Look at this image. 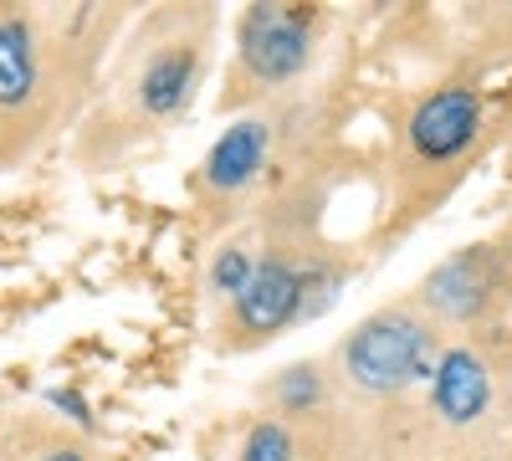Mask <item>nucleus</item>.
<instances>
[{"mask_svg": "<svg viewBox=\"0 0 512 461\" xmlns=\"http://www.w3.org/2000/svg\"><path fill=\"white\" fill-rule=\"evenodd\" d=\"M436 328L431 318H420L415 308H384L374 318H364L344 349H338V364H344L349 385L364 395H400L415 380L436 369Z\"/></svg>", "mask_w": 512, "mask_h": 461, "instance_id": "nucleus-1", "label": "nucleus"}, {"mask_svg": "<svg viewBox=\"0 0 512 461\" xmlns=\"http://www.w3.org/2000/svg\"><path fill=\"white\" fill-rule=\"evenodd\" d=\"M507 298V267L492 246H466L446 257L420 287V303L446 323H477Z\"/></svg>", "mask_w": 512, "mask_h": 461, "instance_id": "nucleus-2", "label": "nucleus"}, {"mask_svg": "<svg viewBox=\"0 0 512 461\" xmlns=\"http://www.w3.org/2000/svg\"><path fill=\"white\" fill-rule=\"evenodd\" d=\"M313 62V16L287 11V6H256L241 21V67L262 82H292Z\"/></svg>", "mask_w": 512, "mask_h": 461, "instance_id": "nucleus-3", "label": "nucleus"}, {"mask_svg": "<svg viewBox=\"0 0 512 461\" xmlns=\"http://www.w3.org/2000/svg\"><path fill=\"white\" fill-rule=\"evenodd\" d=\"M303 318V272H297L287 257H267L256 262L246 287L231 298V323L246 344L277 339L287 323Z\"/></svg>", "mask_w": 512, "mask_h": 461, "instance_id": "nucleus-4", "label": "nucleus"}, {"mask_svg": "<svg viewBox=\"0 0 512 461\" xmlns=\"http://www.w3.org/2000/svg\"><path fill=\"white\" fill-rule=\"evenodd\" d=\"M482 134V98L466 82L431 93L410 118V149L420 164H456Z\"/></svg>", "mask_w": 512, "mask_h": 461, "instance_id": "nucleus-5", "label": "nucleus"}, {"mask_svg": "<svg viewBox=\"0 0 512 461\" xmlns=\"http://www.w3.org/2000/svg\"><path fill=\"white\" fill-rule=\"evenodd\" d=\"M431 405L446 426H477L487 405H492V369L477 349H441L436 354V369H431Z\"/></svg>", "mask_w": 512, "mask_h": 461, "instance_id": "nucleus-6", "label": "nucleus"}, {"mask_svg": "<svg viewBox=\"0 0 512 461\" xmlns=\"http://www.w3.org/2000/svg\"><path fill=\"white\" fill-rule=\"evenodd\" d=\"M267 149H272V123L267 118L231 123V129L216 139V149H210V159H205V185L210 190H226V195L246 190L256 175H262Z\"/></svg>", "mask_w": 512, "mask_h": 461, "instance_id": "nucleus-7", "label": "nucleus"}, {"mask_svg": "<svg viewBox=\"0 0 512 461\" xmlns=\"http://www.w3.org/2000/svg\"><path fill=\"white\" fill-rule=\"evenodd\" d=\"M195 77H200V47H190V41H169V47H159L144 72H139V103L149 118H175L190 93H195Z\"/></svg>", "mask_w": 512, "mask_h": 461, "instance_id": "nucleus-8", "label": "nucleus"}, {"mask_svg": "<svg viewBox=\"0 0 512 461\" xmlns=\"http://www.w3.org/2000/svg\"><path fill=\"white\" fill-rule=\"evenodd\" d=\"M41 88L36 36L21 16H0V108H26Z\"/></svg>", "mask_w": 512, "mask_h": 461, "instance_id": "nucleus-9", "label": "nucleus"}, {"mask_svg": "<svg viewBox=\"0 0 512 461\" xmlns=\"http://www.w3.org/2000/svg\"><path fill=\"white\" fill-rule=\"evenodd\" d=\"M277 400L287 415H308L318 400H323V369L318 364H297L277 380Z\"/></svg>", "mask_w": 512, "mask_h": 461, "instance_id": "nucleus-10", "label": "nucleus"}, {"mask_svg": "<svg viewBox=\"0 0 512 461\" xmlns=\"http://www.w3.org/2000/svg\"><path fill=\"white\" fill-rule=\"evenodd\" d=\"M241 461H297V446H292V431L282 421H256L246 446H241Z\"/></svg>", "mask_w": 512, "mask_h": 461, "instance_id": "nucleus-11", "label": "nucleus"}, {"mask_svg": "<svg viewBox=\"0 0 512 461\" xmlns=\"http://www.w3.org/2000/svg\"><path fill=\"white\" fill-rule=\"evenodd\" d=\"M251 257L241 246H226V251H216V262H210V292H221V298H236V292L246 287V277H251Z\"/></svg>", "mask_w": 512, "mask_h": 461, "instance_id": "nucleus-12", "label": "nucleus"}, {"mask_svg": "<svg viewBox=\"0 0 512 461\" xmlns=\"http://www.w3.org/2000/svg\"><path fill=\"white\" fill-rule=\"evenodd\" d=\"M338 287H344V272L338 267H308L303 272V318H318L338 298Z\"/></svg>", "mask_w": 512, "mask_h": 461, "instance_id": "nucleus-13", "label": "nucleus"}, {"mask_svg": "<svg viewBox=\"0 0 512 461\" xmlns=\"http://www.w3.org/2000/svg\"><path fill=\"white\" fill-rule=\"evenodd\" d=\"M47 400H52L57 410H67V421H77L82 431H93V405H88V400H82L77 390H52Z\"/></svg>", "mask_w": 512, "mask_h": 461, "instance_id": "nucleus-14", "label": "nucleus"}, {"mask_svg": "<svg viewBox=\"0 0 512 461\" xmlns=\"http://www.w3.org/2000/svg\"><path fill=\"white\" fill-rule=\"evenodd\" d=\"M41 461H98V456H88V451H77V446H62V451H47Z\"/></svg>", "mask_w": 512, "mask_h": 461, "instance_id": "nucleus-15", "label": "nucleus"}]
</instances>
